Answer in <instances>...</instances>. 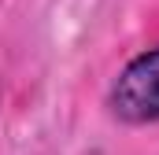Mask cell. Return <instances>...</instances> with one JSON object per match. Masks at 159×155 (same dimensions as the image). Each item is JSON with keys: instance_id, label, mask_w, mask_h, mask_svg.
I'll return each mask as SVG.
<instances>
[{"instance_id": "obj_1", "label": "cell", "mask_w": 159, "mask_h": 155, "mask_svg": "<svg viewBox=\"0 0 159 155\" xmlns=\"http://www.w3.org/2000/svg\"><path fill=\"white\" fill-rule=\"evenodd\" d=\"M107 115L122 126L159 122V44L137 52L107 85Z\"/></svg>"}]
</instances>
